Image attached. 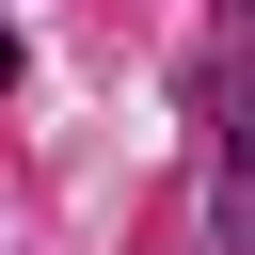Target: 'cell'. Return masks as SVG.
Listing matches in <instances>:
<instances>
[{"instance_id": "1", "label": "cell", "mask_w": 255, "mask_h": 255, "mask_svg": "<svg viewBox=\"0 0 255 255\" xmlns=\"http://www.w3.org/2000/svg\"><path fill=\"white\" fill-rule=\"evenodd\" d=\"M223 112H239V128H223V143H239V191H255V96H223Z\"/></svg>"}]
</instances>
